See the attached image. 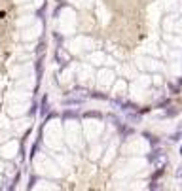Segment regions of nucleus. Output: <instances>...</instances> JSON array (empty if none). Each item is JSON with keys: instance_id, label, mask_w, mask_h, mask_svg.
I'll list each match as a JSON object with an SVG mask.
<instances>
[{"instance_id": "obj_1", "label": "nucleus", "mask_w": 182, "mask_h": 191, "mask_svg": "<svg viewBox=\"0 0 182 191\" xmlns=\"http://www.w3.org/2000/svg\"><path fill=\"white\" fill-rule=\"evenodd\" d=\"M112 104L116 106L118 110H122V112H135L136 110V104H133V102H129V100H122V99H118V100H112Z\"/></svg>"}, {"instance_id": "obj_2", "label": "nucleus", "mask_w": 182, "mask_h": 191, "mask_svg": "<svg viewBox=\"0 0 182 191\" xmlns=\"http://www.w3.org/2000/svg\"><path fill=\"white\" fill-rule=\"evenodd\" d=\"M150 163H154V165H159V161H163L165 163V155H163V151L159 150L157 146H154V150L148 153V157H146Z\"/></svg>"}, {"instance_id": "obj_3", "label": "nucleus", "mask_w": 182, "mask_h": 191, "mask_svg": "<svg viewBox=\"0 0 182 191\" xmlns=\"http://www.w3.org/2000/svg\"><path fill=\"white\" fill-rule=\"evenodd\" d=\"M50 112V99H48V95H44L42 100H40V114L46 117V114Z\"/></svg>"}, {"instance_id": "obj_4", "label": "nucleus", "mask_w": 182, "mask_h": 191, "mask_svg": "<svg viewBox=\"0 0 182 191\" xmlns=\"http://www.w3.org/2000/svg\"><path fill=\"white\" fill-rule=\"evenodd\" d=\"M61 117H63V119H78L80 115H78V112H74V110H65Z\"/></svg>"}, {"instance_id": "obj_5", "label": "nucleus", "mask_w": 182, "mask_h": 191, "mask_svg": "<svg viewBox=\"0 0 182 191\" xmlns=\"http://www.w3.org/2000/svg\"><path fill=\"white\" fill-rule=\"evenodd\" d=\"M87 97H89V99H99V100H106V99H108L106 95H103V93H99V91H89Z\"/></svg>"}, {"instance_id": "obj_6", "label": "nucleus", "mask_w": 182, "mask_h": 191, "mask_svg": "<svg viewBox=\"0 0 182 191\" xmlns=\"http://www.w3.org/2000/svg\"><path fill=\"white\" fill-rule=\"evenodd\" d=\"M84 100H85V99H66L65 104H66V106H82Z\"/></svg>"}, {"instance_id": "obj_7", "label": "nucleus", "mask_w": 182, "mask_h": 191, "mask_svg": "<svg viewBox=\"0 0 182 191\" xmlns=\"http://www.w3.org/2000/svg\"><path fill=\"white\" fill-rule=\"evenodd\" d=\"M144 136H146V140L150 142L152 146H159V140H157V136H152L150 133H144Z\"/></svg>"}, {"instance_id": "obj_8", "label": "nucleus", "mask_w": 182, "mask_h": 191, "mask_svg": "<svg viewBox=\"0 0 182 191\" xmlns=\"http://www.w3.org/2000/svg\"><path fill=\"white\" fill-rule=\"evenodd\" d=\"M180 136H182V125L176 129V133H175V134H171V140H173V142H178V140H180Z\"/></svg>"}, {"instance_id": "obj_9", "label": "nucleus", "mask_w": 182, "mask_h": 191, "mask_svg": "<svg viewBox=\"0 0 182 191\" xmlns=\"http://www.w3.org/2000/svg\"><path fill=\"white\" fill-rule=\"evenodd\" d=\"M84 115H85V117H95V119H103V114H101V112H85Z\"/></svg>"}, {"instance_id": "obj_10", "label": "nucleus", "mask_w": 182, "mask_h": 191, "mask_svg": "<svg viewBox=\"0 0 182 191\" xmlns=\"http://www.w3.org/2000/svg\"><path fill=\"white\" fill-rule=\"evenodd\" d=\"M38 146H40V140H38V142H36V144H34V146H32V150H31V161H32V159H34V155H36V151H38Z\"/></svg>"}, {"instance_id": "obj_11", "label": "nucleus", "mask_w": 182, "mask_h": 191, "mask_svg": "<svg viewBox=\"0 0 182 191\" xmlns=\"http://www.w3.org/2000/svg\"><path fill=\"white\" fill-rule=\"evenodd\" d=\"M72 93H74V95H84V93H89V91H85V89H82V87H76Z\"/></svg>"}, {"instance_id": "obj_12", "label": "nucleus", "mask_w": 182, "mask_h": 191, "mask_svg": "<svg viewBox=\"0 0 182 191\" xmlns=\"http://www.w3.org/2000/svg\"><path fill=\"white\" fill-rule=\"evenodd\" d=\"M176 178H178V180H182V165L178 166V170H176Z\"/></svg>"}, {"instance_id": "obj_13", "label": "nucleus", "mask_w": 182, "mask_h": 191, "mask_svg": "<svg viewBox=\"0 0 182 191\" xmlns=\"http://www.w3.org/2000/svg\"><path fill=\"white\" fill-rule=\"evenodd\" d=\"M36 108H38V106H36V104H32V108H31V112H29V114H31V115H34V114H36Z\"/></svg>"}, {"instance_id": "obj_14", "label": "nucleus", "mask_w": 182, "mask_h": 191, "mask_svg": "<svg viewBox=\"0 0 182 191\" xmlns=\"http://www.w3.org/2000/svg\"><path fill=\"white\" fill-rule=\"evenodd\" d=\"M34 182H36V176H32V178H31V182H29V189L34 185Z\"/></svg>"}, {"instance_id": "obj_15", "label": "nucleus", "mask_w": 182, "mask_h": 191, "mask_svg": "<svg viewBox=\"0 0 182 191\" xmlns=\"http://www.w3.org/2000/svg\"><path fill=\"white\" fill-rule=\"evenodd\" d=\"M169 87H171V91H173V93H175V95H176V93H178V87H176V85H169Z\"/></svg>"}, {"instance_id": "obj_16", "label": "nucleus", "mask_w": 182, "mask_h": 191, "mask_svg": "<svg viewBox=\"0 0 182 191\" xmlns=\"http://www.w3.org/2000/svg\"><path fill=\"white\" fill-rule=\"evenodd\" d=\"M178 85H182V78H180V80H178Z\"/></svg>"}, {"instance_id": "obj_17", "label": "nucleus", "mask_w": 182, "mask_h": 191, "mask_svg": "<svg viewBox=\"0 0 182 191\" xmlns=\"http://www.w3.org/2000/svg\"><path fill=\"white\" fill-rule=\"evenodd\" d=\"M180 155H182V146H180Z\"/></svg>"}]
</instances>
